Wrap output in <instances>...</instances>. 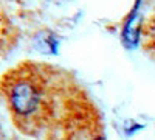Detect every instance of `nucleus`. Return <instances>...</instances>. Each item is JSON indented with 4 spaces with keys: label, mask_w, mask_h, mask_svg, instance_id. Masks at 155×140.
I'll return each mask as SVG.
<instances>
[{
    "label": "nucleus",
    "mask_w": 155,
    "mask_h": 140,
    "mask_svg": "<svg viewBox=\"0 0 155 140\" xmlns=\"http://www.w3.org/2000/svg\"><path fill=\"white\" fill-rule=\"evenodd\" d=\"M16 128L44 140H71L88 128L92 109L79 84L58 67L23 61L0 78Z\"/></svg>",
    "instance_id": "obj_1"
},
{
    "label": "nucleus",
    "mask_w": 155,
    "mask_h": 140,
    "mask_svg": "<svg viewBox=\"0 0 155 140\" xmlns=\"http://www.w3.org/2000/svg\"><path fill=\"white\" fill-rule=\"evenodd\" d=\"M0 140H5V134H3L2 128H0Z\"/></svg>",
    "instance_id": "obj_2"
}]
</instances>
